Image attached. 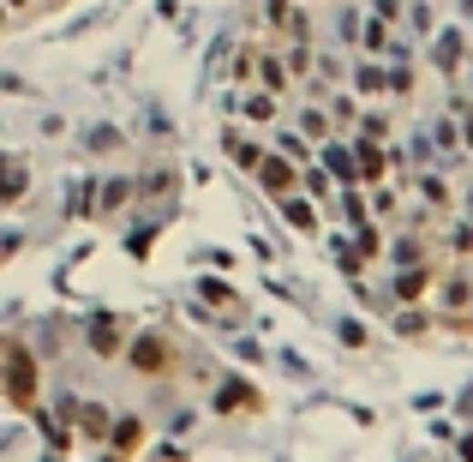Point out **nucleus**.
I'll return each instance as SVG.
<instances>
[{"mask_svg":"<svg viewBox=\"0 0 473 462\" xmlns=\"http://www.w3.org/2000/svg\"><path fill=\"white\" fill-rule=\"evenodd\" d=\"M0 354H6V396H13L18 408H30V415H36V361H30V348L6 343Z\"/></svg>","mask_w":473,"mask_h":462,"instance_id":"nucleus-1","label":"nucleus"},{"mask_svg":"<svg viewBox=\"0 0 473 462\" xmlns=\"http://www.w3.org/2000/svg\"><path fill=\"white\" fill-rule=\"evenodd\" d=\"M126 354H132V366H138V373H168V366H174L168 336H156V331L132 336V343H126Z\"/></svg>","mask_w":473,"mask_h":462,"instance_id":"nucleus-2","label":"nucleus"},{"mask_svg":"<svg viewBox=\"0 0 473 462\" xmlns=\"http://www.w3.org/2000/svg\"><path fill=\"white\" fill-rule=\"evenodd\" d=\"M216 408L228 415V408H258V390L246 385V378H222L216 385Z\"/></svg>","mask_w":473,"mask_h":462,"instance_id":"nucleus-3","label":"nucleus"},{"mask_svg":"<svg viewBox=\"0 0 473 462\" xmlns=\"http://www.w3.org/2000/svg\"><path fill=\"white\" fill-rule=\"evenodd\" d=\"M258 180L270 192H294V162H282V157H258Z\"/></svg>","mask_w":473,"mask_h":462,"instance_id":"nucleus-4","label":"nucleus"},{"mask_svg":"<svg viewBox=\"0 0 473 462\" xmlns=\"http://www.w3.org/2000/svg\"><path fill=\"white\" fill-rule=\"evenodd\" d=\"M354 157H359V162H354V174H359V180H384V169H389V157H384V150H377V145H372V139H366V145H359V150H354Z\"/></svg>","mask_w":473,"mask_h":462,"instance_id":"nucleus-5","label":"nucleus"},{"mask_svg":"<svg viewBox=\"0 0 473 462\" xmlns=\"http://www.w3.org/2000/svg\"><path fill=\"white\" fill-rule=\"evenodd\" d=\"M90 348H96V354H120V324L115 318H90Z\"/></svg>","mask_w":473,"mask_h":462,"instance_id":"nucleus-6","label":"nucleus"},{"mask_svg":"<svg viewBox=\"0 0 473 462\" xmlns=\"http://www.w3.org/2000/svg\"><path fill=\"white\" fill-rule=\"evenodd\" d=\"M108 445H115L120 457H126V450H138V445H144V420H115V426H108Z\"/></svg>","mask_w":473,"mask_h":462,"instance_id":"nucleus-7","label":"nucleus"},{"mask_svg":"<svg viewBox=\"0 0 473 462\" xmlns=\"http://www.w3.org/2000/svg\"><path fill=\"white\" fill-rule=\"evenodd\" d=\"M461 43H468L461 30H444V36H438V48H431V55H438V67H444V73H456V67H461Z\"/></svg>","mask_w":473,"mask_h":462,"instance_id":"nucleus-8","label":"nucleus"},{"mask_svg":"<svg viewBox=\"0 0 473 462\" xmlns=\"http://www.w3.org/2000/svg\"><path fill=\"white\" fill-rule=\"evenodd\" d=\"M431 289V276H426V264H419V271H402L396 276V294H402V301H419V294Z\"/></svg>","mask_w":473,"mask_h":462,"instance_id":"nucleus-9","label":"nucleus"},{"mask_svg":"<svg viewBox=\"0 0 473 462\" xmlns=\"http://www.w3.org/2000/svg\"><path fill=\"white\" fill-rule=\"evenodd\" d=\"M282 217L294 222L300 234H312V229H317V217H312V204H306V199H282Z\"/></svg>","mask_w":473,"mask_h":462,"instance_id":"nucleus-10","label":"nucleus"},{"mask_svg":"<svg viewBox=\"0 0 473 462\" xmlns=\"http://www.w3.org/2000/svg\"><path fill=\"white\" fill-rule=\"evenodd\" d=\"M66 415H72V420H78V426H85V433H96V438H108V415H102V408H90V403H85V408H66Z\"/></svg>","mask_w":473,"mask_h":462,"instance_id":"nucleus-11","label":"nucleus"},{"mask_svg":"<svg viewBox=\"0 0 473 462\" xmlns=\"http://www.w3.org/2000/svg\"><path fill=\"white\" fill-rule=\"evenodd\" d=\"M18 192H25V169L18 162H0V204L18 199Z\"/></svg>","mask_w":473,"mask_h":462,"instance_id":"nucleus-12","label":"nucleus"},{"mask_svg":"<svg viewBox=\"0 0 473 462\" xmlns=\"http://www.w3.org/2000/svg\"><path fill=\"white\" fill-rule=\"evenodd\" d=\"M444 306H449V313H468V306H473V289L461 282V276H449V282H444Z\"/></svg>","mask_w":473,"mask_h":462,"instance_id":"nucleus-13","label":"nucleus"},{"mask_svg":"<svg viewBox=\"0 0 473 462\" xmlns=\"http://www.w3.org/2000/svg\"><path fill=\"white\" fill-rule=\"evenodd\" d=\"M228 150H234V162H240V169H258V157H264V150L252 145V139H240V132H228Z\"/></svg>","mask_w":473,"mask_h":462,"instance_id":"nucleus-14","label":"nucleus"},{"mask_svg":"<svg viewBox=\"0 0 473 462\" xmlns=\"http://www.w3.org/2000/svg\"><path fill=\"white\" fill-rule=\"evenodd\" d=\"M258 73H264V85H270L276 97H282V90H287V67H282V60H276V55H264V67H258Z\"/></svg>","mask_w":473,"mask_h":462,"instance_id":"nucleus-15","label":"nucleus"},{"mask_svg":"<svg viewBox=\"0 0 473 462\" xmlns=\"http://www.w3.org/2000/svg\"><path fill=\"white\" fill-rule=\"evenodd\" d=\"M449 252H456V259H473V222H456V229H449Z\"/></svg>","mask_w":473,"mask_h":462,"instance_id":"nucleus-16","label":"nucleus"},{"mask_svg":"<svg viewBox=\"0 0 473 462\" xmlns=\"http://www.w3.org/2000/svg\"><path fill=\"white\" fill-rule=\"evenodd\" d=\"M354 85L366 90V97H377V90H384L389 78H384V67H359V73H354Z\"/></svg>","mask_w":473,"mask_h":462,"instance_id":"nucleus-17","label":"nucleus"},{"mask_svg":"<svg viewBox=\"0 0 473 462\" xmlns=\"http://www.w3.org/2000/svg\"><path fill=\"white\" fill-rule=\"evenodd\" d=\"M359 43H366V48H372V55H377V48H384V43H389V30H384V18H372V25H359Z\"/></svg>","mask_w":473,"mask_h":462,"instance_id":"nucleus-18","label":"nucleus"},{"mask_svg":"<svg viewBox=\"0 0 473 462\" xmlns=\"http://www.w3.org/2000/svg\"><path fill=\"white\" fill-rule=\"evenodd\" d=\"M126 199H132L126 180H108V187H102V210H115V204H126Z\"/></svg>","mask_w":473,"mask_h":462,"instance_id":"nucleus-19","label":"nucleus"},{"mask_svg":"<svg viewBox=\"0 0 473 462\" xmlns=\"http://www.w3.org/2000/svg\"><path fill=\"white\" fill-rule=\"evenodd\" d=\"M419 259H426V246H419V241H396V264H408V271H414Z\"/></svg>","mask_w":473,"mask_h":462,"instance_id":"nucleus-20","label":"nucleus"},{"mask_svg":"<svg viewBox=\"0 0 473 462\" xmlns=\"http://www.w3.org/2000/svg\"><path fill=\"white\" fill-rule=\"evenodd\" d=\"M246 115L258 120V127H264V120H276V97H252V102H246Z\"/></svg>","mask_w":473,"mask_h":462,"instance_id":"nucleus-21","label":"nucleus"},{"mask_svg":"<svg viewBox=\"0 0 473 462\" xmlns=\"http://www.w3.org/2000/svg\"><path fill=\"white\" fill-rule=\"evenodd\" d=\"M384 252V234L377 229H359V259H377Z\"/></svg>","mask_w":473,"mask_h":462,"instance_id":"nucleus-22","label":"nucleus"},{"mask_svg":"<svg viewBox=\"0 0 473 462\" xmlns=\"http://www.w3.org/2000/svg\"><path fill=\"white\" fill-rule=\"evenodd\" d=\"M324 157H330V169L342 174V180H354V162H347V150H342V145H330V150H324Z\"/></svg>","mask_w":473,"mask_h":462,"instance_id":"nucleus-23","label":"nucleus"},{"mask_svg":"<svg viewBox=\"0 0 473 462\" xmlns=\"http://www.w3.org/2000/svg\"><path fill=\"white\" fill-rule=\"evenodd\" d=\"M419 192H426L431 204H449V192H444V180H438V174H426V180H419Z\"/></svg>","mask_w":473,"mask_h":462,"instance_id":"nucleus-24","label":"nucleus"},{"mask_svg":"<svg viewBox=\"0 0 473 462\" xmlns=\"http://www.w3.org/2000/svg\"><path fill=\"white\" fill-rule=\"evenodd\" d=\"M396 331H402V336H419V331H426V318H419V313H402V318H396Z\"/></svg>","mask_w":473,"mask_h":462,"instance_id":"nucleus-25","label":"nucleus"},{"mask_svg":"<svg viewBox=\"0 0 473 462\" xmlns=\"http://www.w3.org/2000/svg\"><path fill=\"white\" fill-rule=\"evenodd\" d=\"M461 462H473V433H468V438H461Z\"/></svg>","mask_w":473,"mask_h":462,"instance_id":"nucleus-26","label":"nucleus"},{"mask_svg":"<svg viewBox=\"0 0 473 462\" xmlns=\"http://www.w3.org/2000/svg\"><path fill=\"white\" fill-rule=\"evenodd\" d=\"M468 150H473V115H468Z\"/></svg>","mask_w":473,"mask_h":462,"instance_id":"nucleus-27","label":"nucleus"},{"mask_svg":"<svg viewBox=\"0 0 473 462\" xmlns=\"http://www.w3.org/2000/svg\"><path fill=\"white\" fill-rule=\"evenodd\" d=\"M6 6H30V0H6Z\"/></svg>","mask_w":473,"mask_h":462,"instance_id":"nucleus-28","label":"nucleus"},{"mask_svg":"<svg viewBox=\"0 0 473 462\" xmlns=\"http://www.w3.org/2000/svg\"><path fill=\"white\" fill-rule=\"evenodd\" d=\"M0 25H6V6H0Z\"/></svg>","mask_w":473,"mask_h":462,"instance_id":"nucleus-29","label":"nucleus"},{"mask_svg":"<svg viewBox=\"0 0 473 462\" xmlns=\"http://www.w3.org/2000/svg\"><path fill=\"white\" fill-rule=\"evenodd\" d=\"M468 204H473V199H468Z\"/></svg>","mask_w":473,"mask_h":462,"instance_id":"nucleus-30","label":"nucleus"}]
</instances>
